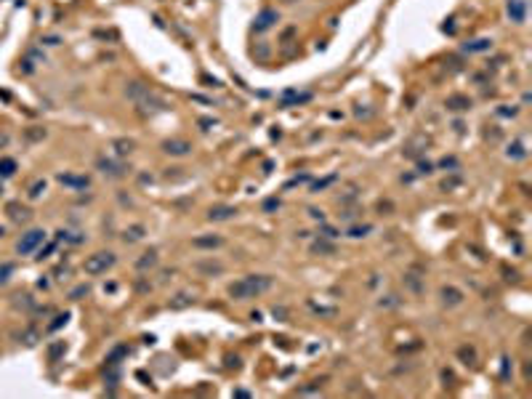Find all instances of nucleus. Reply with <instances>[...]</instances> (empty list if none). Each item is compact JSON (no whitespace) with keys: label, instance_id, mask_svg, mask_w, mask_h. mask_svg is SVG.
I'll use <instances>...</instances> for the list:
<instances>
[{"label":"nucleus","instance_id":"nucleus-1","mask_svg":"<svg viewBox=\"0 0 532 399\" xmlns=\"http://www.w3.org/2000/svg\"><path fill=\"white\" fill-rule=\"evenodd\" d=\"M271 285H274V279L269 274H247V277L237 279V282H232L227 288V293L234 301H250V298H258L261 293H266Z\"/></svg>","mask_w":532,"mask_h":399},{"label":"nucleus","instance_id":"nucleus-2","mask_svg":"<svg viewBox=\"0 0 532 399\" xmlns=\"http://www.w3.org/2000/svg\"><path fill=\"white\" fill-rule=\"evenodd\" d=\"M117 264V255L112 250H99L86 258V264H82V272L91 274V277H99V274H106V269H112Z\"/></svg>","mask_w":532,"mask_h":399},{"label":"nucleus","instance_id":"nucleus-3","mask_svg":"<svg viewBox=\"0 0 532 399\" xmlns=\"http://www.w3.org/2000/svg\"><path fill=\"white\" fill-rule=\"evenodd\" d=\"M45 242V232L43 229H30L27 234H21V240L16 242V253L19 255H30Z\"/></svg>","mask_w":532,"mask_h":399},{"label":"nucleus","instance_id":"nucleus-4","mask_svg":"<svg viewBox=\"0 0 532 399\" xmlns=\"http://www.w3.org/2000/svg\"><path fill=\"white\" fill-rule=\"evenodd\" d=\"M96 168L104 173V176H109V179H123V176L131 170L125 165V162H117V160H109V157H99L96 160Z\"/></svg>","mask_w":532,"mask_h":399},{"label":"nucleus","instance_id":"nucleus-5","mask_svg":"<svg viewBox=\"0 0 532 399\" xmlns=\"http://www.w3.org/2000/svg\"><path fill=\"white\" fill-rule=\"evenodd\" d=\"M160 149L171 157H186L189 152H192V144H189L186 138H165L160 144Z\"/></svg>","mask_w":532,"mask_h":399},{"label":"nucleus","instance_id":"nucleus-6","mask_svg":"<svg viewBox=\"0 0 532 399\" xmlns=\"http://www.w3.org/2000/svg\"><path fill=\"white\" fill-rule=\"evenodd\" d=\"M279 21V11L277 8H264V11H258V16H256V21H253V30L256 32H266V30H271Z\"/></svg>","mask_w":532,"mask_h":399},{"label":"nucleus","instance_id":"nucleus-7","mask_svg":"<svg viewBox=\"0 0 532 399\" xmlns=\"http://www.w3.org/2000/svg\"><path fill=\"white\" fill-rule=\"evenodd\" d=\"M506 11H508V19H511L514 24H524L527 21V0H508Z\"/></svg>","mask_w":532,"mask_h":399},{"label":"nucleus","instance_id":"nucleus-8","mask_svg":"<svg viewBox=\"0 0 532 399\" xmlns=\"http://www.w3.org/2000/svg\"><path fill=\"white\" fill-rule=\"evenodd\" d=\"M194 272L203 277H218V274H223V264L213 261V258H203V261H194Z\"/></svg>","mask_w":532,"mask_h":399},{"label":"nucleus","instance_id":"nucleus-9","mask_svg":"<svg viewBox=\"0 0 532 399\" xmlns=\"http://www.w3.org/2000/svg\"><path fill=\"white\" fill-rule=\"evenodd\" d=\"M221 245H223L221 234H200V237L192 240V248H197V250H216Z\"/></svg>","mask_w":532,"mask_h":399},{"label":"nucleus","instance_id":"nucleus-10","mask_svg":"<svg viewBox=\"0 0 532 399\" xmlns=\"http://www.w3.org/2000/svg\"><path fill=\"white\" fill-rule=\"evenodd\" d=\"M439 298L444 306H460L463 303V290H458L455 285H444L439 288Z\"/></svg>","mask_w":532,"mask_h":399},{"label":"nucleus","instance_id":"nucleus-11","mask_svg":"<svg viewBox=\"0 0 532 399\" xmlns=\"http://www.w3.org/2000/svg\"><path fill=\"white\" fill-rule=\"evenodd\" d=\"M237 216V208L234 205H213L208 210V221H229Z\"/></svg>","mask_w":532,"mask_h":399},{"label":"nucleus","instance_id":"nucleus-12","mask_svg":"<svg viewBox=\"0 0 532 399\" xmlns=\"http://www.w3.org/2000/svg\"><path fill=\"white\" fill-rule=\"evenodd\" d=\"M56 179L62 181V184H67L69 189H88V186H91V179H88V176H72V173H59Z\"/></svg>","mask_w":532,"mask_h":399},{"label":"nucleus","instance_id":"nucleus-13","mask_svg":"<svg viewBox=\"0 0 532 399\" xmlns=\"http://www.w3.org/2000/svg\"><path fill=\"white\" fill-rule=\"evenodd\" d=\"M444 107L453 112H466V109H471V99L463 96V93H453V96L444 99Z\"/></svg>","mask_w":532,"mask_h":399},{"label":"nucleus","instance_id":"nucleus-14","mask_svg":"<svg viewBox=\"0 0 532 399\" xmlns=\"http://www.w3.org/2000/svg\"><path fill=\"white\" fill-rule=\"evenodd\" d=\"M157 261H160V255H157L155 248H152L147 253H141V258H136V269H138V272H147V269H155Z\"/></svg>","mask_w":532,"mask_h":399},{"label":"nucleus","instance_id":"nucleus-15","mask_svg":"<svg viewBox=\"0 0 532 399\" xmlns=\"http://www.w3.org/2000/svg\"><path fill=\"white\" fill-rule=\"evenodd\" d=\"M147 93H149V86H144L141 80H131V83L125 86V96L133 99V101H138L141 96H147Z\"/></svg>","mask_w":532,"mask_h":399},{"label":"nucleus","instance_id":"nucleus-16","mask_svg":"<svg viewBox=\"0 0 532 399\" xmlns=\"http://www.w3.org/2000/svg\"><path fill=\"white\" fill-rule=\"evenodd\" d=\"M492 48V40L490 38H477V40H471L463 45V51L466 53H484V51H490Z\"/></svg>","mask_w":532,"mask_h":399},{"label":"nucleus","instance_id":"nucleus-17","mask_svg":"<svg viewBox=\"0 0 532 399\" xmlns=\"http://www.w3.org/2000/svg\"><path fill=\"white\" fill-rule=\"evenodd\" d=\"M192 301H194V296H192V293L181 290V293H176V296L171 298V303H168V306H171V309H186V306H192Z\"/></svg>","mask_w":532,"mask_h":399},{"label":"nucleus","instance_id":"nucleus-18","mask_svg":"<svg viewBox=\"0 0 532 399\" xmlns=\"http://www.w3.org/2000/svg\"><path fill=\"white\" fill-rule=\"evenodd\" d=\"M112 149H115L120 157H125V155H131V152L136 149V141H133V138H115V141H112Z\"/></svg>","mask_w":532,"mask_h":399},{"label":"nucleus","instance_id":"nucleus-19","mask_svg":"<svg viewBox=\"0 0 532 399\" xmlns=\"http://www.w3.org/2000/svg\"><path fill=\"white\" fill-rule=\"evenodd\" d=\"M144 234H147L144 224H133V226H128V229L123 232V240H125V242H138V240H144Z\"/></svg>","mask_w":532,"mask_h":399},{"label":"nucleus","instance_id":"nucleus-20","mask_svg":"<svg viewBox=\"0 0 532 399\" xmlns=\"http://www.w3.org/2000/svg\"><path fill=\"white\" fill-rule=\"evenodd\" d=\"M402 282H405V288H407L410 293H415V296H421V293H423V279H421L418 274L410 272V274L402 277Z\"/></svg>","mask_w":532,"mask_h":399},{"label":"nucleus","instance_id":"nucleus-21","mask_svg":"<svg viewBox=\"0 0 532 399\" xmlns=\"http://www.w3.org/2000/svg\"><path fill=\"white\" fill-rule=\"evenodd\" d=\"M506 157H508V160H524V157H527L524 144H522V141H511V144H508V149H506Z\"/></svg>","mask_w":532,"mask_h":399},{"label":"nucleus","instance_id":"nucleus-22","mask_svg":"<svg viewBox=\"0 0 532 399\" xmlns=\"http://www.w3.org/2000/svg\"><path fill=\"white\" fill-rule=\"evenodd\" d=\"M312 253L314 255H333L335 253V245L327 242V240H317V242H312Z\"/></svg>","mask_w":532,"mask_h":399},{"label":"nucleus","instance_id":"nucleus-23","mask_svg":"<svg viewBox=\"0 0 532 399\" xmlns=\"http://www.w3.org/2000/svg\"><path fill=\"white\" fill-rule=\"evenodd\" d=\"M370 232H373V224H354V226H349V229H346V237L359 240V237H368Z\"/></svg>","mask_w":532,"mask_h":399},{"label":"nucleus","instance_id":"nucleus-24","mask_svg":"<svg viewBox=\"0 0 532 399\" xmlns=\"http://www.w3.org/2000/svg\"><path fill=\"white\" fill-rule=\"evenodd\" d=\"M458 359L463 365H477V349L474 346H460L458 349Z\"/></svg>","mask_w":532,"mask_h":399},{"label":"nucleus","instance_id":"nucleus-25","mask_svg":"<svg viewBox=\"0 0 532 399\" xmlns=\"http://www.w3.org/2000/svg\"><path fill=\"white\" fill-rule=\"evenodd\" d=\"M8 213L14 221H27L30 218V210L27 208H21L19 203H8Z\"/></svg>","mask_w":532,"mask_h":399},{"label":"nucleus","instance_id":"nucleus-26","mask_svg":"<svg viewBox=\"0 0 532 399\" xmlns=\"http://www.w3.org/2000/svg\"><path fill=\"white\" fill-rule=\"evenodd\" d=\"M335 181H338V173H330V176H325V179H319V181L312 184V192H322V189H327V186L335 184Z\"/></svg>","mask_w":532,"mask_h":399},{"label":"nucleus","instance_id":"nucleus-27","mask_svg":"<svg viewBox=\"0 0 532 399\" xmlns=\"http://www.w3.org/2000/svg\"><path fill=\"white\" fill-rule=\"evenodd\" d=\"M14 173H16V160H8V157L0 160V176H3V179H8V176H14Z\"/></svg>","mask_w":532,"mask_h":399},{"label":"nucleus","instance_id":"nucleus-28","mask_svg":"<svg viewBox=\"0 0 532 399\" xmlns=\"http://www.w3.org/2000/svg\"><path fill=\"white\" fill-rule=\"evenodd\" d=\"M27 194H30V200L43 197V194H45V181H43V179H38V181H35V184L30 186V192H27Z\"/></svg>","mask_w":532,"mask_h":399},{"label":"nucleus","instance_id":"nucleus-29","mask_svg":"<svg viewBox=\"0 0 532 399\" xmlns=\"http://www.w3.org/2000/svg\"><path fill=\"white\" fill-rule=\"evenodd\" d=\"M431 173H434V162L421 160V162H418V176H431Z\"/></svg>","mask_w":532,"mask_h":399},{"label":"nucleus","instance_id":"nucleus-30","mask_svg":"<svg viewBox=\"0 0 532 399\" xmlns=\"http://www.w3.org/2000/svg\"><path fill=\"white\" fill-rule=\"evenodd\" d=\"M282 203H279V197H269L266 203H264V213H274V210L279 208Z\"/></svg>","mask_w":532,"mask_h":399},{"label":"nucleus","instance_id":"nucleus-31","mask_svg":"<svg viewBox=\"0 0 532 399\" xmlns=\"http://www.w3.org/2000/svg\"><path fill=\"white\" fill-rule=\"evenodd\" d=\"M67 320H69V314H56V317H53V322L48 325V330H59L62 325H67Z\"/></svg>","mask_w":532,"mask_h":399},{"label":"nucleus","instance_id":"nucleus-32","mask_svg":"<svg viewBox=\"0 0 532 399\" xmlns=\"http://www.w3.org/2000/svg\"><path fill=\"white\" fill-rule=\"evenodd\" d=\"M319 234H322L325 240H335V237H338V229H333V226L322 224V226H319Z\"/></svg>","mask_w":532,"mask_h":399},{"label":"nucleus","instance_id":"nucleus-33","mask_svg":"<svg viewBox=\"0 0 532 399\" xmlns=\"http://www.w3.org/2000/svg\"><path fill=\"white\" fill-rule=\"evenodd\" d=\"M11 274H14V264H3V266H0V285H3Z\"/></svg>","mask_w":532,"mask_h":399},{"label":"nucleus","instance_id":"nucleus-34","mask_svg":"<svg viewBox=\"0 0 532 399\" xmlns=\"http://www.w3.org/2000/svg\"><path fill=\"white\" fill-rule=\"evenodd\" d=\"M439 168H444V170H447V168H450V170H458L460 165H458V160H455V157H444V160L439 162Z\"/></svg>","mask_w":532,"mask_h":399},{"label":"nucleus","instance_id":"nucleus-35","mask_svg":"<svg viewBox=\"0 0 532 399\" xmlns=\"http://www.w3.org/2000/svg\"><path fill=\"white\" fill-rule=\"evenodd\" d=\"M503 274H506V279H508V282H519V272H514V269L503 266Z\"/></svg>","mask_w":532,"mask_h":399},{"label":"nucleus","instance_id":"nucleus-36","mask_svg":"<svg viewBox=\"0 0 532 399\" xmlns=\"http://www.w3.org/2000/svg\"><path fill=\"white\" fill-rule=\"evenodd\" d=\"M309 216H312L314 221H319V224H322V221H325V213H322V210H319V208H309Z\"/></svg>","mask_w":532,"mask_h":399},{"label":"nucleus","instance_id":"nucleus-37","mask_svg":"<svg viewBox=\"0 0 532 399\" xmlns=\"http://www.w3.org/2000/svg\"><path fill=\"white\" fill-rule=\"evenodd\" d=\"M82 296H88V285H80V288H75L72 290V298L77 301V298H82Z\"/></svg>","mask_w":532,"mask_h":399},{"label":"nucleus","instance_id":"nucleus-38","mask_svg":"<svg viewBox=\"0 0 532 399\" xmlns=\"http://www.w3.org/2000/svg\"><path fill=\"white\" fill-rule=\"evenodd\" d=\"M62 351H64V344H53V346H51V351H48V354H51V362H53L59 354H62Z\"/></svg>","mask_w":532,"mask_h":399},{"label":"nucleus","instance_id":"nucleus-39","mask_svg":"<svg viewBox=\"0 0 532 399\" xmlns=\"http://www.w3.org/2000/svg\"><path fill=\"white\" fill-rule=\"evenodd\" d=\"M357 213H359V210H344V213H338V218H341V221H351Z\"/></svg>","mask_w":532,"mask_h":399},{"label":"nucleus","instance_id":"nucleus-40","mask_svg":"<svg viewBox=\"0 0 532 399\" xmlns=\"http://www.w3.org/2000/svg\"><path fill=\"white\" fill-rule=\"evenodd\" d=\"M397 303H399L397 296H386V301H381V309H383V306H386V309H388V306H397Z\"/></svg>","mask_w":532,"mask_h":399},{"label":"nucleus","instance_id":"nucleus-41","mask_svg":"<svg viewBox=\"0 0 532 399\" xmlns=\"http://www.w3.org/2000/svg\"><path fill=\"white\" fill-rule=\"evenodd\" d=\"M43 43H45V45H59V43H62V38H56V35H51V38H43Z\"/></svg>","mask_w":532,"mask_h":399},{"label":"nucleus","instance_id":"nucleus-42","mask_svg":"<svg viewBox=\"0 0 532 399\" xmlns=\"http://www.w3.org/2000/svg\"><path fill=\"white\" fill-rule=\"evenodd\" d=\"M40 136H45V131H30V138H40Z\"/></svg>","mask_w":532,"mask_h":399},{"label":"nucleus","instance_id":"nucleus-43","mask_svg":"<svg viewBox=\"0 0 532 399\" xmlns=\"http://www.w3.org/2000/svg\"><path fill=\"white\" fill-rule=\"evenodd\" d=\"M282 3H285V6H293V3H298V0H282Z\"/></svg>","mask_w":532,"mask_h":399},{"label":"nucleus","instance_id":"nucleus-44","mask_svg":"<svg viewBox=\"0 0 532 399\" xmlns=\"http://www.w3.org/2000/svg\"><path fill=\"white\" fill-rule=\"evenodd\" d=\"M0 237H3V226H0Z\"/></svg>","mask_w":532,"mask_h":399}]
</instances>
